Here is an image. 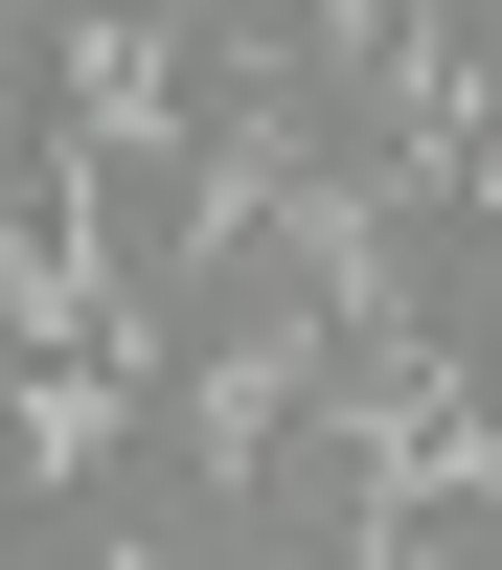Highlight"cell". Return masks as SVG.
I'll use <instances>...</instances> for the list:
<instances>
[{
	"instance_id": "obj_1",
	"label": "cell",
	"mask_w": 502,
	"mask_h": 570,
	"mask_svg": "<svg viewBox=\"0 0 502 570\" xmlns=\"http://www.w3.org/2000/svg\"><path fill=\"white\" fill-rule=\"evenodd\" d=\"M0 548H23V456H0Z\"/></svg>"
}]
</instances>
